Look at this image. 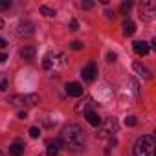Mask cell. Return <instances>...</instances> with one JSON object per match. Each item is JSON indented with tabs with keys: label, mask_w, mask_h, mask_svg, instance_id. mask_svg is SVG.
Returning <instances> with one entry per match:
<instances>
[{
	"label": "cell",
	"mask_w": 156,
	"mask_h": 156,
	"mask_svg": "<svg viewBox=\"0 0 156 156\" xmlns=\"http://www.w3.org/2000/svg\"><path fill=\"white\" fill-rule=\"evenodd\" d=\"M85 140H87L85 130H83L79 125H66V127L62 129V132H61V141H62V145L68 147V149H73V151L85 147Z\"/></svg>",
	"instance_id": "1"
},
{
	"label": "cell",
	"mask_w": 156,
	"mask_h": 156,
	"mask_svg": "<svg viewBox=\"0 0 156 156\" xmlns=\"http://www.w3.org/2000/svg\"><path fill=\"white\" fill-rule=\"evenodd\" d=\"M156 152V140L151 134L141 136L134 143V156H154Z\"/></svg>",
	"instance_id": "2"
},
{
	"label": "cell",
	"mask_w": 156,
	"mask_h": 156,
	"mask_svg": "<svg viewBox=\"0 0 156 156\" xmlns=\"http://www.w3.org/2000/svg\"><path fill=\"white\" fill-rule=\"evenodd\" d=\"M119 123L116 118H107L105 121H101V125L98 127V136L99 138H114V134L118 132Z\"/></svg>",
	"instance_id": "3"
},
{
	"label": "cell",
	"mask_w": 156,
	"mask_h": 156,
	"mask_svg": "<svg viewBox=\"0 0 156 156\" xmlns=\"http://www.w3.org/2000/svg\"><path fill=\"white\" fill-rule=\"evenodd\" d=\"M140 15L147 22H151L154 19V15H156V4L152 2V0H145V2H141L140 4Z\"/></svg>",
	"instance_id": "4"
},
{
	"label": "cell",
	"mask_w": 156,
	"mask_h": 156,
	"mask_svg": "<svg viewBox=\"0 0 156 156\" xmlns=\"http://www.w3.org/2000/svg\"><path fill=\"white\" fill-rule=\"evenodd\" d=\"M81 75H83V79L85 81H88V83H92L96 77H98V64L94 62V61H90L87 66H83V70H81Z\"/></svg>",
	"instance_id": "5"
},
{
	"label": "cell",
	"mask_w": 156,
	"mask_h": 156,
	"mask_svg": "<svg viewBox=\"0 0 156 156\" xmlns=\"http://www.w3.org/2000/svg\"><path fill=\"white\" fill-rule=\"evenodd\" d=\"M64 90H66L68 96H73V98L83 96V87H81L79 83H68V85L64 87Z\"/></svg>",
	"instance_id": "6"
},
{
	"label": "cell",
	"mask_w": 156,
	"mask_h": 156,
	"mask_svg": "<svg viewBox=\"0 0 156 156\" xmlns=\"http://www.w3.org/2000/svg\"><path fill=\"white\" fill-rule=\"evenodd\" d=\"M33 31H35V26L31 24V22H20L19 24V30H17V33L19 35H26V37H30V35H33Z\"/></svg>",
	"instance_id": "7"
},
{
	"label": "cell",
	"mask_w": 156,
	"mask_h": 156,
	"mask_svg": "<svg viewBox=\"0 0 156 156\" xmlns=\"http://www.w3.org/2000/svg\"><path fill=\"white\" fill-rule=\"evenodd\" d=\"M92 105H94V103H92V99H88V98H87V99H83V101H79V103L75 105V112H77V114H85V112L92 110Z\"/></svg>",
	"instance_id": "8"
},
{
	"label": "cell",
	"mask_w": 156,
	"mask_h": 156,
	"mask_svg": "<svg viewBox=\"0 0 156 156\" xmlns=\"http://www.w3.org/2000/svg\"><path fill=\"white\" fill-rule=\"evenodd\" d=\"M132 48H134V51H136L138 55H141V57L151 51V48H149V44H147L145 41H136V42L132 44Z\"/></svg>",
	"instance_id": "9"
},
{
	"label": "cell",
	"mask_w": 156,
	"mask_h": 156,
	"mask_svg": "<svg viewBox=\"0 0 156 156\" xmlns=\"http://www.w3.org/2000/svg\"><path fill=\"white\" fill-rule=\"evenodd\" d=\"M85 118H87V121H88L92 127H96V129H98V127L101 125V121H103V119L99 118V114H98V112H94V110L85 112Z\"/></svg>",
	"instance_id": "10"
},
{
	"label": "cell",
	"mask_w": 156,
	"mask_h": 156,
	"mask_svg": "<svg viewBox=\"0 0 156 156\" xmlns=\"http://www.w3.org/2000/svg\"><path fill=\"white\" fill-rule=\"evenodd\" d=\"M61 145H62L61 138H59V140H48V141H46V152H48V154H57Z\"/></svg>",
	"instance_id": "11"
},
{
	"label": "cell",
	"mask_w": 156,
	"mask_h": 156,
	"mask_svg": "<svg viewBox=\"0 0 156 156\" xmlns=\"http://www.w3.org/2000/svg\"><path fill=\"white\" fill-rule=\"evenodd\" d=\"M9 154H11V156H22V154H24V143H22L20 140L13 141V143L9 145Z\"/></svg>",
	"instance_id": "12"
},
{
	"label": "cell",
	"mask_w": 156,
	"mask_h": 156,
	"mask_svg": "<svg viewBox=\"0 0 156 156\" xmlns=\"http://www.w3.org/2000/svg\"><path fill=\"white\" fill-rule=\"evenodd\" d=\"M121 31H123V35H125V37H132V35H134V31H136L134 22H132V20H125V22H123V26H121Z\"/></svg>",
	"instance_id": "13"
},
{
	"label": "cell",
	"mask_w": 156,
	"mask_h": 156,
	"mask_svg": "<svg viewBox=\"0 0 156 156\" xmlns=\"http://www.w3.org/2000/svg\"><path fill=\"white\" fill-rule=\"evenodd\" d=\"M42 66H44L46 70H55V68L59 66V59H55V57H51V55H46L44 61H42Z\"/></svg>",
	"instance_id": "14"
},
{
	"label": "cell",
	"mask_w": 156,
	"mask_h": 156,
	"mask_svg": "<svg viewBox=\"0 0 156 156\" xmlns=\"http://www.w3.org/2000/svg\"><path fill=\"white\" fill-rule=\"evenodd\" d=\"M20 57H22L24 61H33V59H35V48H33V46L22 48V50H20Z\"/></svg>",
	"instance_id": "15"
},
{
	"label": "cell",
	"mask_w": 156,
	"mask_h": 156,
	"mask_svg": "<svg viewBox=\"0 0 156 156\" xmlns=\"http://www.w3.org/2000/svg\"><path fill=\"white\" fill-rule=\"evenodd\" d=\"M132 68H134L138 73H141V77H143V79H151V73H149V70H147L143 64H140V62H134V64H132Z\"/></svg>",
	"instance_id": "16"
},
{
	"label": "cell",
	"mask_w": 156,
	"mask_h": 156,
	"mask_svg": "<svg viewBox=\"0 0 156 156\" xmlns=\"http://www.w3.org/2000/svg\"><path fill=\"white\" fill-rule=\"evenodd\" d=\"M39 101H41V98H39L37 94H28V96H24V103H26V105H31V107H33V105H37Z\"/></svg>",
	"instance_id": "17"
},
{
	"label": "cell",
	"mask_w": 156,
	"mask_h": 156,
	"mask_svg": "<svg viewBox=\"0 0 156 156\" xmlns=\"http://www.w3.org/2000/svg\"><path fill=\"white\" fill-rule=\"evenodd\" d=\"M8 87H9V77L6 73H0V92L6 90Z\"/></svg>",
	"instance_id": "18"
},
{
	"label": "cell",
	"mask_w": 156,
	"mask_h": 156,
	"mask_svg": "<svg viewBox=\"0 0 156 156\" xmlns=\"http://www.w3.org/2000/svg\"><path fill=\"white\" fill-rule=\"evenodd\" d=\"M41 13H42L44 17H53V15H55V9H51V8H48V6H41Z\"/></svg>",
	"instance_id": "19"
},
{
	"label": "cell",
	"mask_w": 156,
	"mask_h": 156,
	"mask_svg": "<svg viewBox=\"0 0 156 156\" xmlns=\"http://www.w3.org/2000/svg\"><path fill=\"white\" fill-rule=\"evenodd\" d=\"M116 145H118V140H116V138H110V140H108V145H107V149H105V152L108 154V152H110V149H114Z\"/></svg>",
	"instance_id": "20"
},
{
	"label": "cell",
	"mask_w": 156,
	"mask_h": 156,
	"mask_svg": "<svg viewBox=\"0 0 156 156\" xmlns=\"http://www.w3.org/2000/svg\"><path fill=\"white\" fill-rule=\"evenodd\" d=\"M136 123H138V121H136L134 116H127V118H125V125H127V127H134Z\"/></svg>",
	"instance_id": "21"
},
{
	"label": "cell",
	"mask_w": 156,
	"mask_h": 156,
	"mask_svg": "<svg viewBox=\"0 0 156 156\" xmlns=\"http://www.w3.org/2000/svg\"><path fill=\"white\" fill-rule=\"evenodd\" d=\"M30 136H31V138H39V136H41V129H39V127H31V129H30Z\"/></svg>",
	"instance_id": "22"
},
{
	"label": "cell",
	"mask_w": 156,
	"mask_h": 156,
	"mask_svg": "<svg viewBox=\"0 0 156 156\" xmlns=\"http://www.w3.org/2000/svg\"><path fill=\"white\" fill-rule=\"evenodd\" d=\"M116 59H118V55L114 51H108L107 53V62H116Z\"/></svg>",
	"instance_id": "23"
},
{
	"label": "cell",
	"mask_w": 156,
	"mask_h": 156,
	"mask_svg": "<svg viewBox=\"0 0 156 156\" xmlns=\"http://www.w3.org/2000/svg\"><path fill=\"white\" fill-rule=\"evenodd\" d=\"M130 8H132V2H123L121 4V13H127Z\"/></svg>",
	"instance_id": "24"
},
{
	"label": "cell",
	"mask_w": 156,
	"mask_h": 156,
	"mask_svg": "<svg viewBox=\"0 0 156 156\" xmlns=\"http://www.w3.org/2000/svg\"><path fill=\"white\" fill-rule=\"evenodd\" d=\"M70 30H72V31H77V30H79V24H77V20H75V19H72V20H70Z\"/></svg>",
	"instance_id": "25"
},
{
	"label": "cell",
	"mask_w": 156,
	"mask_h": 156,
	"mask_svg": "<svg viewBox=\"0 0 156 156\" xmlns=\"http://www.w3.org/2000/svg\"><path fill=\"white\" fill-rule=\"evenodd\" d=\"M70 46H72V50H81V48H83V42H79V41H73Z\"/></svg>",
	"instance_id": "26"
},
{
	"label": "cell",
	"mask_w": 156,
	"mask_h": 156,
	"mask_svg": "<svg viewBox=\"0 0 156 156\" xmlns=\"http://www.w3.org/2000/svg\"><path fill=\"white\" fill-rule=\"evenodd\" d=\"M9 6H11L9 0H0V9H8Z\"/></svg>",
	"instance_id": "27"
},
{
	"label": "cell",
	"mask_w": 156,
	"mask_h": 156,
	"mask_svg": "<svg viewBox=\"0 0 156 156\" xmlns=\"http://www.w3.org/2000/svg\"><path fill=\"white\" fill-rule=\"evenodd\" d=\"M81 6H83V9H92V8H94V2H90V0H87V2H83Z\"/></svg>",
	"instance_id": "28"
},
{
	"label": "cell",
	"mask_w": 156,
	"mask_h": 156,
	"mask_svg": "<svg viewBox=\"0 0 156 156\" xmlns=\"http://www.w3.org/2000/svg\"><path fill=\"white\" fill-rule=\"evenodd\" d=\"M105 15H107V19H108V20H114V19H116L114 11H110V9H107V11H105Z\"/></svg>",
	"instance_id": "29"
},
{
	"label": "cell",
	"mask_w": 156,
	"mask_h": 156,
	"mask_svg": "<svg viewBox=\"0 0 156 156\" xmlns=\"http://www.w3.org/2000/svg\"><path fill=\"white\" fill-rule=\"evenodd\" d=\"M6 59H8V55H6V53H0V64H2Z\"/></svg>",
	"instance_id": "30"
},
{
	"label": "cell",
	"mask_w": 156,
	"mask_h": 156,
	"mask_svg": "<svg viewBox=\"0 0 156 156\" xmlns=\"http://www.w3.org/2000/svg\"><path fill=\"white\" fill-rule=\"evenodd\" d=\"M19 118H20V119H26V118H28V114H26V112H19Z\"/></svg>",
	"instance_id": "31"
},
{
	"label": "cell",
	"mask_w": 156,
	"mask_h": 156,
	"mask_svg": "<svg viewBox=\"0 0 156 156\" xmlns=\"http://www.w3.org/2000/svg\"><path fill=\"white\" fill-rule=\"evenodd\" d=\"M8 42H6V39H2V37H0V48H4Z\"/></svg>",
	"instance_id": "32"
},
{
	"label": "cell",
	"mask_w": 156,
	"mask_h": 156,
	"mask_svg": "<svg viewBox=\"0 0 156 156\" xmlns=\"http://www.w3.org/2000/svg\"><path fill=\"white\" fill-rule=\"evenodd\" d=\"M41 156H59V154H48V152H44V154H41Z\"/></svg>",
	"instance_id": "33"
},
{
	"label": "cell",
	"mask_w": 156,
	"mask_h": 156,
	"mask_svg": "<svg viewBox=\"0 0 156 156\" xmlns=\"http://www.w3.org/2000/svg\"><path fill=\"white\" fill-rule=\"evenodd\" d=\"M2 28H4V20H2V19H0V30H2Z\"/></svg>",
	"instance_id": "34"
},
{
	"label": "cell",
	"mask_w": 156,
	"mask_h": 156,
	"mask_svg": "<svg viewBox=\"0 0 156 156\" xmlns=\"http://www.w3.org/2000/svg\"><path fill=\"white\" fill-rule=\"evenodd\" d=\"M0 156H4V152H2V151H0Z\"/></svg>",
	"instance_id": "35"
}]
</instances>
